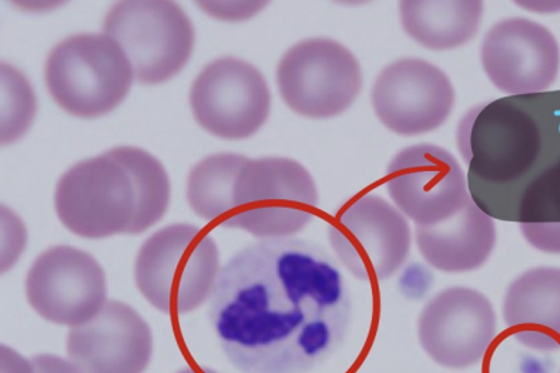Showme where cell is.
<instances>
[{"label":"cell","instance_id":"cell-9","mask_svg":"<svg viewBox=\"0 0 560 373\" xmlns=\"http://www.w3.org/2000/svg\"><path fill=\"white\" fill-rule=\"evenodd\" d=\"M190 104L207 132L222 139H246L269 118L271 94L259 69L241 59L222 58L198 74Z\"/></svg>","mask_w":560,"mask_h":373},{"label":"cell","instance_id":"cell-12","mask_svg":"<svg viewBox=\"0 0 560 373\" xmlns=\"http://www.w3.org/2000/svg\"><path fill=\"white\" fill-rule=\"evenodd\" d=\"M27 300L44 319L77 327L106 305V276L96 258L69 246L44 252L30 268Z\"/></svg>","mask_w":560,"mask_h":373},{"label":"cell","instance_id":"cell-16","mask_svg":"<svg viewBox=\"0 0 560 373\" xmlns=\"http://www.w3.org/2000/svg\"><path fill=\"white\" fill-rule=\"evenodd\" d=\"M505 326L535 351L560 348V268L539 267L510 283L503 303Z\"/></svg>","mask_w":560,"mask_h":373},{"label":"cell","instance_id":"cell-11","mask_svg":"<svg viewBox=\"0 0 560 373\" xmlns=\"http://www.w3.org/2000/svg\"><path fill=\"white\" fill-rule=\"evenodd\" d=\"M375 116L401 137L423 136L447 121L455 89L447 73L419 58L389 63L371 89Z\"/></svg>","mask_w":560,"mask_h":373},{"label":"cell","instance_id":"cell-13","mask_svg":"<svg viewBox=\"0 0 560 373\" xmlns=\"http://www.w3.org/2000/svg\"><path fill=\"white\" fill-rule=\"evenodd\" d=\"M480 61L486 77L500 92L510 97L529 96L548 91L557 81L560 49L542 24L509 18L486 33Z\"/></svg>","mask_w":560,"mask_h":373},{"label":"cell","instance_id":"cell-3","mask_svg":"<svg viewBox=\"0 0 560 373\" xmlns=\"http://www.w3.org/2000/svg\"><path fill=\"white\" fill-rule=\"evenodd\" d=\"M319 194L311 173L287 158H265L243 167L234 210L224 223L255 237L275 241L304 231L318 211Z\"/></svg>","mask_w":560,"mask_h":373},{"label":"cell","instance_id":"cell-7","mask_svg":"<svg viewBox=\"0 0 560 373\" xmlns=\"http://www.w3.org/2000/svg\"><path fill=\"white\" fill-rule=\"evenodd\" d=\"M282 101L302 117H339L363 91V69L343 44L310 38L295 44L277 67Z\"/></svg>","mask_w":560,"mask_h":373},{"label":"cell","instance_id":"cell-18","mask_svg":"<svg viewBox=\"0 0 560 373\" xmlns=\"http://www.w3.org/2000/svg\"><path fill=\"white\" fill-rule=\"evenodd\" d=\"M483 10L485 4L480 0H406L399 4L405 33L431 51H450L469 43L479 32Z\"/></svg>","mask_w":560,"mask_h":373},{"label":"cell","instance_id":"cell-24","mask_svg":"<svg viewBox=\"0 0 560 373\" xmlns=\"http://www.w3.org/2000/svg\"><path fill=\"white\" fill-rule=\"evenodd\" d=\"M30 361L34 373H82L75 364L56 355H37Z\"/></svg>","mask_w":560,"mask_h":373},{"label":"cell","instance_id":"cell-19","mask_svg":"<svg viewBox=\"0 0 560 373\" xmlns=\"http://www.w3.org/2000/svg\"><path fill=\"white\" fill-rule=\"evenodd\" d=\"M247 162L249 159L235 153H218L196 164L187 182L191 210L224 225L234 210L236 182Z\"/></svg>","mask_w":560,"mask_h":373},{"label":"cell","instance_id":"cell-22","mask_svg":"<svg viewBox=\"0 0 560 373\" xmlns=\"http://www.w3.org/2000/svg\"><path fill=\"white\" fill-rule=\"evenodd\" d=\"M525 241L539 252L560 255V222H522Z\"/></svg>","mask_w":560,"mask_h":373},{"label":"cell","instance_id":"cell-14","mask_svg":"<svg viewBox=\"0 0 560 373\" xmlns=\"http://www.w3.org/2000/svg\"><path fill=\"white\" fill-rule=\"evenodd\" d=\"M492 303L470 288H448L424 306L419 340L431 360L451 370L478 364L495 336Z\"/></svg>","mask_w":560,"mask_h":373},{"label":"cell","instance_id":"cell-15","mask_svg":"<svg viewBox=\"0 0 560 373\" xmlns=\"http://www.w3.org/2000/svg\"><path fill=\"white\" fill-rule=\"evenodd\" d=\"M67 348L82 373H143L150 365L153 337L140 313L113 301L92 320L72 328Z\"/></svg>","mask_w":560,"mask_h":373},{"label":"cell","instance_id":"cell-2","mask_svg":"<svg viewBox=\"0 0 560 373\" xmlns=\"http://www.w3.org/2000/svg\"><path fill=\"white\" fill-rule=\"evenodd\" d=\"M220 276V252L210 233L177 223L163 228L138 253V290L156 310L183 315L200 307Z\"/></svg>","mask_w":560,"mask_h":373},{"label":"cell","instance_id":"cell-25","mask_svg":"<svg viewBox=\"0 0 560 373\" xmlns=\"http://www.w3.org/2000/svg\"><path fill=\"white\" fill-rule=\"evenodd\" d=\"M2 373H34L32 361L24 360L16 351L2 347Z\"/></svg>","mask_w":560,"mask_h":373},{"label":"cell","instance_id":"cell-29","mask_svg":"<svg viewBox=\"0 0 560 373\" xmlns=\"http://www.w3.org/2000/svg\"><path fill=\"white\" fill-rule=\"evenodd\" d=\"M558 131H559V133H560V123H559V128H558Z\"/></svg>","mask_w":560,"mask_h":373},{"label":"cell","instance_id":"cell-5","mask_svg":"<svg viewBox=\"0 0 560 373\" xmlns=\"http://www.w3.org/2000/svg\"><path fill=\"white\" fill-rule=\"evenodd\" d=\"M130 61L143 84H160L186 67L195 48V27L175 2L128 0L114 4L104 33Z\"/></svg>","mask_w":560,"mask_h":373},{"label":"cell","instance_id":"cell-17","mask_svg":"<svg viewBox=\"0 0 560 373\" xmlns=\"http://www.w3.org/2000/svg\"><path fill=\"white\" fill-rule=\"evenodd\" d=\"M493 218L469 198L467 206L447 221L416 231L421 256L431 267L450 273L482 267L495 246Z\"/></svg>","mask_w":560,"mask_h":373},{"label":"cell","instance_id":"cell-1","mask_svg":"<svg viewBox=\"0 0 560 373\" xmlns=\"http://www.w3.org/2000/svg\"><path fill=\"white\" fill-rule=\"evenodd\" d=\"M210 317L242 373H304L343 345L349 290L324 248L296 238L243 248L218 276Z\"/></svg>","mask_w":560,"mask_h":373},{"label":"cell","instance_id":"cell-23","mask_svg":"<svg viewBox=\"0 0 560 373\" xmlns=\"http://www.w3.org/2000/svg\"><path fill=\"white\" fill-rule=\"evenodd\" d=\"M200 8L211 16L221 20H245L260 12L266 2H201Z\"/></svg>","mask_w":560,"mask_h":373},{"label":"cell","instance_id":"cell-28","mask_svg":"<svg viewBox=\"0 0 560 373\" xmlns=\"http://www.w3.org/2000/svg\"><path fill=\"white\" fill-rule=\"evenodd\" d=\"M553 116L555 117H560V109H555Z\"/></svg>","mask_w":560,"mask_h":373},{"label":"cell","instance_id":"cell-8","mask_svg":"<svg viewBox=\"0 0 560 373\" xmlns=\"http://www.w3.org/2000/svg\"><path fill=\"white\" fill-rule=\"evenodd\" d=\"M329 242L337 260L351 276L383 281L405 265L411 233L398 208L374 194H365L330 223Z\"/></svg>","mask_w":560,"mask_h":373},{"label":"cell","instance_id":"cell-26","mask_svg":"<svg viewBox=\"0 0 560 373\" xmlns=\"http://www.w3.org/2000/svg\"><path fill=\"white\" fill-rule=\"evenodd\" d=\"M518 7L538 13L559 12L560 2H517Z\"/></svg>","mask_w":560,"mask_h":373},{"label":"cell","instance_id":"cell-4","mask_svg":"<svg viewBox=\"0 0 560 373\" xmlns=\"http://www.w3.org/2000/svg\"><path fill=\"white\" fill-rule=\"evenodd\" d=\"M130 61L106 34H79L59 43L47 59L46 82L58 106L71 116L97 118L130 93Z\"/></svg>","mask_w":560,"mask_h":373},{"label":"cell","instance_id":"cell-10","mask_svg":"<svg viewBox=\"0 0 560 373\" xmlns=\"http://www.w3.org/2000/svg\"><path fill=\"white\" fill-rule=\"evenodd\" d=\"M386 187L395 206L418 226H434L470 198L467 177L447 149L420 143L401 149L388 166Z\"/></svg>","mask_w":560,"mask_h":373},{"label":"cell","instance_id":"cell-20","mask_svg":"<svg viewBox=\"0 0 560 373\" xmlns=\"http://www.w3.org/2000/svg\"><path fill=\"white\" fill-rule=\"evenodd\" d=\"M112 153L128 168L136 184V235H140L165 215L171 200V182L163 164L142 149L121 147L112 149Z\"/></svg>","mask_w":560,"mask_h":373},{"label":"cell","instance_id":"cell-6","mask_svg":"<svg viewBox=\"0 0 560 373\" xmlns=\"http://www.w3.org/2000/svg\"><path fill=\"white\" fill-rule=\"evenodd\" d=\"M56 210L63 225L81 237L136 235V184L128 168L108 151L63 174L57 186Z\"/></svg>","mask_w":560,"mask_h":373},{"label":"cell","instance_id":"cell-27","mask_svg":"<svg viewBox=\"0 0 560 373\" xmlns=\"http://www.w3.org/2000/svg\"><path fill=\"white\" fill-rule=\"evenodd\" d=\"M178 373H215V372L208 371V370H205V371L198 372V371H196V370H191V368H188V370H185V371H182V372H178Z\"/></svg>","mask_w":560,"mask_h":373},{"label":"cell","instance_id":"cell-21","mask_svg":"<svg viewBox=\"0 0 560 373\" xmlns=\"http://www.w3.org/2000/svg\"><path fill=\"white\" fill-rule=\"evenodd\" d=\"M36 96L22 73L2 65V142L12 143L26 133L36 116Z\"/></svg>","mask_w":560,"mask_h":373}]
</instances>
